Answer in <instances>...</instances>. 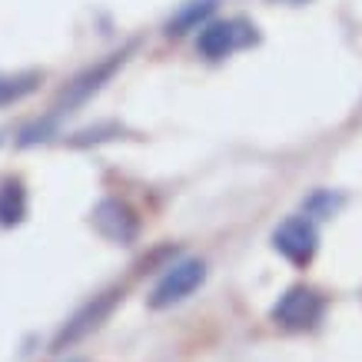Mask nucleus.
<instances>
[{"label":"nucleus","mask_w":362,"mask_h":362,"mask_svg":"<svg viewBox=\"0 0 362 362\" xmlns=\"http://www.w3.org/2000/svg\"><path fill=\"white\" fill-rule=\"evenodd\" d=\"M136 50V44H123L120 50H113L110 57H103V60H97L93 66H87L83 74H77V77L70 80L64 90H60V97H57V110L54 113H70L77 110L80 103H87L93 93H100V90L107 87L117 74H120V66L130 60V54Z\"/></svg>","instance_id":"f257e3e1"},{"label":"nucleus","mask_w":362,"mask_h":362,"mask_svg":"<svg viewBox=\"0 0 362 362\" xmlns=\"http://www.w3.org/2000/svg\"><path fill=\"white\" fill-rule=\"evenodd\" d=\"M322 316H326V296L313 286H289L269 309V319L286 332L316 329Z\"/></svg>","instance_id":"f03ea898"},{"label":"nucleus","mask_w":362,"mask_h":362,"mask_svg":"<svg viewBox=\"0 0 362 362\" xmlns=\"http://www.w3.org/2000/svg\"><path fill=\"white\" fill-rule=\"evenodd\" d=\"M120 296H123L120 289H107V293H100V296L87 299V303H83V306H80L77 313H74V316L60 326V332H57L54 342H50V352H64V349H70V346L83 342L90 332H97L100 326L107 322V316L117 309Z\"/></svg>","instance_id":"7ed1b4c3"},{"label":"nucleus","mask_w":362,"mask_h":362,"mask_svg":"<svg viewBox=\"0 0 362 362\" xmlns=\"http://www.w3.org/2000/svg\"><path fill=\"white\" fill-rule=\"evenodd\" d=\"M259 40V30L256 23L246 21V17H233V21H209L197 37V50L199 57L206 60H226L236 50L250 47Z\"/></svg>","instance_id":"20e7f679"},{"label":"nucleus","mask_w":362,"mask_h":362,"mask_svg":"<svg viewBox=\"0 0 362 362\" xmlns=\"http://www.w3.org/2000/svg\"><path fill=\"white\" fill-rule=\"evenodd\" d=\"M206 279V263L203 259H176L163 269L160 276V283L153 286V293H150V309H170L176 303H183L197 293L199 286Z\"/></svg>","instance_id":"39448f33"},{"label":"nucleus","mask_w":362,"mask_h":362,"mask_svg":"<svg viewBox=\"0 0 362 362\" xmlns=\"http://www.w3.org/2000/svg\"><path fill=\"white\" fill-rule=\"evenodd\" d=\"M273 250L289 259L293 266H309L316 259V250H319V233H316V223L309 220L306 213L303 216H289L283 220L279 226L273 230Z\"/></svg>","instance_id":"423d86ee"},{"label":"nucleus","mask_w":362,"mask_h":362,"mask_svg":"<svg viewBox=\"0 0 362 362\" xmlns=\"http://www.w3.org/2000/svg\"><path fill=\"white\" fill-rule=\"evenodd\" d=\"M93 230L103 236V240L117 243V246H130L136 243L140 236V216H136V209L127 203V199H117V197H107L100 199L97 206H93Z\"/></svg>","instance_id":"0eeeda50"},{"label":"nucleus","mask_w":362,"mask_h":362,"mask_svg":"<svg viewBox=\"0 0 362 362\" xmlns=\"http://www.w3.org/2000/svg\"><path fill=\"white\" fill-rule=\"evenodd\" d=\"M216 7H220V0H187V4L166 21L163 33L166 37H187V33H193V30H203L209 23V17L216 13Z\"/></svg>","instance_id":"6e6552de"},{"label":"nucleus","mask_w":362,"mask_h":362,"mask_svg":"<svg viewBox=\"0 0 362 362\" xmlns=\"http://www.w3.org/2000/svg\"><path fill=\"white\" fill-rule=\"evenodd\" d=\"M27 220V187L23 180H4L0 183V226H21Z\"/></svg>","instance_id":"1a4fd4ad"},{"label":"nucleus","mask_w":362,"mask_h":362,"mask_svg":"<svg viewBox=\"0 0 362 362\" xmlns=\"http://www.w3.org/2000/svg\"><path fill=\"white\" fill-rule=\"evenodd\" d=\"M44 83L40 70H17V74H0V107L21 103Z\"/></svg>","instance_id":"9d476101"},{"label":"nucleus","mask_w":362,"mask_h":362,"mask_svg":"<svg viewBox=\"0 0 362 362\" xmlns=\"http://www.w3.org/2000/svg\"><path fill=\"white\" fill-rule=\"evenodd\" d=\"M127 133V127H120V123H97V127H87V130L74 133L70 140H66V146H93V143H110L117 140V136H123Z\"/></svg>","instance_id":"9b49d317"},{"label":"nucleus","mask_w":362,"mask_h":362,"mask_svg":"<svg viewBox=\"0 0 362 362\" xmlns=\"http://www.w3.org/2000/svg\"><path fill=\"white\" fill-rule=\"evenodd\" d=\"M339 206H342V197H336L329 189H316V193H309V197L303 199V213H306L309 220H326V216H332Z\"/></svg>","instance_id":"f8f14e48"},{"label":"nucleus","mask_w":362,"mask_h":362,"mask_svg":"<svg viewBox=\"0 0 362 362\" xmlns=\"http://www.w3.org/2000/svg\"><path fill=\"white\" fill-rule=\"evenodd\" d=\"M57 117H60V113H50V117H44V120H33V123H27V127H21V133H17V146H37V143H47L57 130Z\"/></svg>","instance_id":"ddd939ff"},{"label":"nucleus","mask_w":362,"mask_h":362,"mask_svg":"<svg viewBox=\"0 0 362 362\" xmlns=\"http://www.w3.org/2000/svg\"><path fill=\"white\" fill-rule=\"evenodd\" d=\"M176 256V246H160V250H153L150 256H143L140 259V273H146V269H166V259H173Z\"/></svg>","instance_id":"4468645a"},{"label":"nucleus","mask_w":362,"mask_h":362,"mask_svg":"<svg viewBox=\"0 0 362 362\" xmlns=\"http://www.w3.org/2000/svg\"><path fill=\"white\" fill-rule=\"evenodd\" d=\"M276 4H306V0H276Z\"/></svg>","instance_id":"2eb2a0df"},{"label":"nucleus","mask_w":362,"mask_h":362,"mask_svg":"<svg viewBox=\"0 0 362 362\" xmlns=\"http://www.w3.org/2000/svg\"><path fill=\"white\" fill-rule=\"evenodd\" d=\"M66 362H83V359H66Z\"/></svg>","instance_id":"dca6fc26"}]
</instances>
